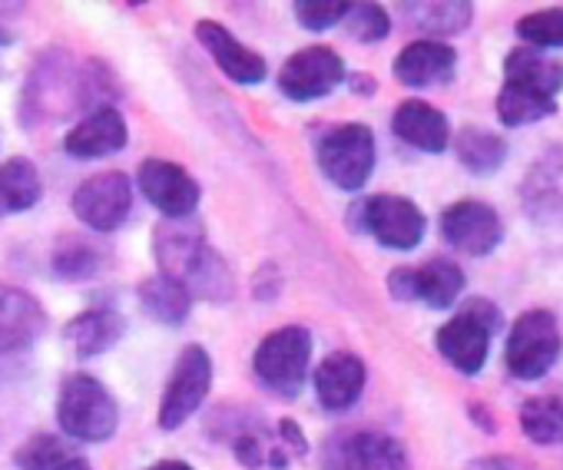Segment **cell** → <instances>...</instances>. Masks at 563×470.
<instances>
[{
    "mask_svg": "<svg viewBox=\"0 0 563 470\" xmlns=\"http://www.w3.org/2000/svg\"><path fill=\"white\" fill-rule=\"evenodd\" d=\"M153 259L159 276L179 282L192 299L229 302L235 292L225 259L206 243L202 225L189 219H166L153 232Z\"/></svg>",
    "mask_w": 563,
    "mask_h": 470,
    "instance_id": "cell-1",
    "label": "cell"
},
{
    "mask_svg": "<svg viewBox=\"0 0 563 470\" xmlns=\"http://www.w3.org/2000/svg\"><path fill=\"white\" fill-rule=\"evenodd\" d=\"M563 90V64L543 51L517 47L504 60V87L497 93V116L504 126H530L556 110Z\"/></svg>",
    "mask_w": 563,
    "mask_h": 470,
    "instance_id": "cell-2",
    "label": "cell"
},
{
    "mask_svg": "<svg viewBox=\"0 0 563 470\" xmlns=\"http://www.w3.org/2000/svg\"><path fill=\"white\" fill-rule=\"evenodd\" d=\"M57 421L64 434L87 444H100L117 430V401L97 378L70 374L57 394Z\"/></svg>",
    "mask_w": 563,
    "mask_h": 470,
    "instance_id": "cell-3",
    "label": "cell"
},
{
    "mask_svg": "<svg viewBox=\"0 0 563 470\" xmlns=\"http://www.w3.org/2000/svg\"><path fill=\"white\" fill-rule=\"evenodd\" d=\"M309 358H312L309 328L289 325V328H278L268 338H262V345L255 348L252 368H255V378L268 391H275L282 398H296L302 391Z\"/></svg>",
    "mask_w": 563,
    "mask_h": 470,
    "instance_id": "cell-4",
    "label": "cell"
},
{
    "mask_svg": "<svg viewBox=\"0 0 563 470\" xmlns=\"http://www.w3.org/2000/svg\"><path fill=\"white\" fill-rule=\"evenodd\" d=\"M560 351H563V338H560L556 318L543 309H533L514 322V328L507 335L504 358H507V371L514 378L537 381L556 365Z\"/></svg>",
    "mask_w": 563,
    "mask_h": 470,
    "instance_id": "cell-5",
    "label": "cell"
},
{
    "mask_svg": "<svg viewBox=\"0 0 563 470\" xmlns=\"http://www.w3.org/2000/svg\"><path fill=\"white\" fill-rule=\"evenodd\" d=\"M316 156L329 182H335L345 192H355L368 182L375 169V133L362 123L335 126L332 133L322 136Z\"/></svg>",
    "mask_w": 563,
    "mask_h": 470,
    "instance_id": "cell-6",
    "label": "cell"
},
{
    "mask_svg": "<svg viewBox=\"0 0 563 470\" xmlns=\"http://www.w3.org/2000/svg\"><path fill=\"white\" fill-rule=\"evenodd\" d=\"M362 228L385 246L408 253L424 239V212L405 195H372L358 205Z\"/></svg>",
    "mask_w": 563,
    "mask_h": 470,
    "instance_id": "cell-7",
    "label": "cell"
},
{
    "mask_svg": "<svg viewBox=\"0 0 563 470\" xmlns=\"http://www.w3.org/2000/svg\"><path fill=\"white\" fill-rule=\"evenodd\" d=\"M441 235L444 243L464 256H490L504 239V222L494 205L477 199H461L441 212Z\"/></svg>",
    "mask_w": 563,
    "mask_h": 470,
    "instance_id": "cell-8",
    "label": "cell"
},
{
    "mask_svg": "<svg viewBox=\"0 0 563 470\" xmlns=\"http://www.w3.org/2000/svg\"><path fill=\"white\" fill-rule=\"evenodd\" d=\"M133 209V182L126 172H97L74 189V215L97 228L113 232Z\"/></svg>",
    "mask_w": 563,
    "mask_h": 470,
    "instance_id": "cell-9",
    "label": "cell"
},
{
    "mask_svg": "<svg viewBox=\"0 0 563 470\" xmlns=\"http://www.w3.org/2000/svg\"><path fill=\"white\" fill-rule=\"evenodd\" d=\"M209 381H212V361H209L206 348L202 345L183 348V355L173 368V378L166 384L163 404H159V427L176 430L179 424H186L189 414L209 394Z\"/></svg>",
    "mask_w": 563,
    "mask_h": 470,
    "instance_id": "cell-10",
    "label": "cell"
},
{
    "mask_svg": "<svg viewBox=\"0 0 563 470\" xmlns=\"http://www.w3.org/2000/svg\"><path fill=\"white\" fill-rule=\"evenodd\" d=\"M349 80L342 57L332 47H306L278 70V90L289 100H322Z\"/></svg>",
    "mask_w": 563,
    "mask_h": 470,
    "instance_id": "cell-11",
    "label": "cell"
},
{
    "mask_svg": "<svg viewBox=\"0 0 563 470\" xmlns=\"http://www.w3.org/2000/svg\"><path fill=\"white\" fill-rule=\"evenodd\" d=\"M388 292L398 302H424L431 309H451L464 292V272L451 259H431L418 269H395Z\"/></svg>",
    "mask_w": 563,
    "mask_h": 470,
    "instance_id": "cell-12",
    "label": "cell"
},
{
    "mask_svg": "<svg viewBox=\"0 0 563 470\" xmlns=\"http://www.w3.org/2000/svg\"><path fill=\"white\" fill-rule=\"evenodd\" d=\"M325 470H408L405 447L378 430L339 434L325 447Z\"/></svg>",
    "mask_w": 563,
    "mask_h": 470,
    "instance_id": "cell-13",
    "label": "cell"
},
{
    "mask_svg": "<svg viewBox=\"0 0 563 470\" xmlns=\"http://www.w3.org/2000/svg\"><path fill=\"white\" fill-rule=\"evenodd\" d=\"M140 192L166 215V219H189L199 205V182L169 159H143L136 172Z\"/></svg>",
    "mask_w": 563,
    "mask_h": 470,
    "instance_id": "cell-14",
    "label": "cell"
},
{
    "mask_svg": "<svg viewBox=\"0 0 563 470\" xmlns=\"http://www.w3.org/2000/svg\"><path fill=\"white\" fill-rule=\"evenodd\" d=\"M457 74V51L444 41H415L395 57V77L411 87H441Z\"/></svg>",
    "mask_w": 563,
    "mask_h": 470,
    "instance_id": "cell-15",
    "label": "cell"
},
{
    "mask_svg": "<svg viewBox=\"0 0 563 470\" xmlns=\"http://www.w3.org/2000/svg\"><path fill=\"white\" fill-rule=\"evenodd\" d=\"M434 345L451 368H457L461 374H477L490 351V332L467 312H457L448 325L438 328Z\"/></svg>",
    "mask_w": 563,
    "mask_h": 470,
    "instance_id": "cell-16",
    "label": "cell"
},
{
    "mask_svg": "<svg viewBox=\"0 0 563 470\" xmlns=\"http://www.w3.org/2000/svg\"><path fill=\"white\" fill-rule=\"evenodd\" d=\"M44 325H47V315L34 295L14 286H0V355L34 345Z\"/></svg>",
    "mask_w": 563,
    "mask_h": 470,
    "instance_id": "cell-17",
    "label": "cell"
},
{
    "mask_svg": "<svg viewBox=\"0 0 563 470\" xmlns=\"http://www.w3.org/2000/svg\"><path fill=\"white\" fill-rule=\"evenodd\" d=\"M196 41L212 54V60H216V67L229 77V80H235V83H262L265 80V60L255 54V51H249V47H242L222 24H216V21H199L196 24Z\"/></svg>",
    "mask_w": 563,
    "mask_h": 470,
    "instance_id": "cell-18",
    "label": "cell"
},
{
    "mask_svg": "<svg viewBox=\"0 0 563 470\" xmlns=\"http://www.w3.org/2000/svg\"><path fill=\"white\" fill-rule=\"evenodd\" d=\"M126 120L113 107H97L67 133L64 146L77 159H100L120 153L126 146Z\"/></svg>",
    "mask_w": 563,
    "mask_h": 470,
    "instance_id": "cell-19",
    "label": "cell"
},
{
    "mask_svg": "<svg viewBox=\"0 0 563 470\" xmlns=\"http://www.w3.org/2000/svg\"><path fill=\"white\" fill-rule=\"evenodd\" d=\"M365 391V361L352 351H335L329 355L319 371H316V394L322 407L329 411H345L352 407Z\"/></svg>",
    "mask_w": 563,
    "mask_h": 470,
    "instance_id": "cell-20",
    "label": "cell"
},
{
    "mask_svg": "<svg viewBox=\"0 0 563 470\" xmlns=\"http://www.w3.org/2000/svg\"><path fill=\"white\" fill-rule=\"evenodd\" d=\"M391 130H395L398 139H405L408 146H415L421 153H444L448 143H451L448 116L438 107L424 103V100H405L395 110Z\"/></svg>",
    "mask_w": 563,
    "mask_h": 470,
    "instance_id": "cell-21",
    "label": "cell"
},
{
    "mask_svg": "<svg viewBox=\"0 0 563 470\" xmlns=\"http://www.w3.org/2000/svg\"><path fill=\"white\" fill-rule=\"evenodd\" d=\"M126 332V318L113 309H90L84 315H77L67 328L64 338L67 345L80 355V358H93L110 351Z\"/></svg>",
    "mask_w": 563,
    "mask_h": 470,
    "instance_id": "cell-22",
    "label": "cell"
},
{
    "mask_svg": "<svg viewBox=\"0 0 563 470\" xmlns=\"http://www.w3.org/2000/svg\"><path fill=\"white\" fill-rule=\"evenodd\" d=\"M44 195L41 172L31 159L14 156L0 166V212H24L34 209Z\"/></svg>",
    "mask_w": 563,
    "mask_h": 470,
    "instance_id": "cell-23",
    "label": "cell"
},
{
    "mask_svg": "<svg viewBox=\"0 0 563 470\" xmlns=\"http://www.w3.org/2000/svg\"><path fill=\"white\" fill-rule=\"evenodd\" d=\"M140 305H143V312H146L153 322L183 325L186 315H189V309H192V295H189L179 282L156 276V279H146V282L140 286Z\"/></svg>",
    "mask_w": 563,
    "mask_h": 470,
    "instance_id": "cell-24",
    "label": "cell"
},
{
    "mask_svg": "<svg viewBox=\"0 0 563 470\" xmlns=\"http://www.w3.org/2000/svg\"><path fill=\"white\" fill-rule=\"evenodd\" d=\"M405 11H408V21L434 41L461 34L464 27H471V18H474V8L457 4V0H444V4H438V0L434 4H405Z\"/></svg>",
    "mask_w": 563,
    "mask_h": 470,
    "instance_id": "cell-25",
    "label": "cell"
},
{
    "mask_svg": "<svg viewBox=\"0 0 563 470\" xmlns=\"http://www.w3.org/2000/svg\"><path fill=\"white\" fill-rule=\"evenodd\" d=\"M457 159L474 172V176H490L504 166L507 159V143L490 133V130H481V126H467L457 133Z\"/></svg>",
    "mask_w": 563,
    "mask_h": 470,
    "instance_id": "cell-26",
    "label": "cell"
},
{
    "mask_svg": "<svg viewBox=\"0 0 563 470\" xmlns=\"http://www.w3.org/2000/svg\"><path fill=\"white\" fill-rule=\"evenodd\" d=\"M520 430L533 444H563V398L537 394L520 404Z\"/></svg>",
    "mask_w": 563,
    "mask_h": 470,
    "instance_id": "cell-27",
    "label": "cell"
},
{
    "mask_svg": "<svg viewBox=\"0 0 563 470\" xmlns=\"http://www.w3.org/2000/svg\"><path fill=\"white\" fill-rule=\"evenodd\" d=\"M517 37L523 41V47L533 51H553L563 47V8H547V11H533L527 18L517 21Z\"/></svg>",
    "mask_w": 563,
    "mask_h": 470,
    "instance_id": "cell-28",
    "label": "cell"
},
{
    "mask_svg": "<svg viewBox=\"0 0 563 470\" xmlns=\"http://www.w3.org/2000/svg\"><path fill=\"white\" fill-rule=\"evenodd\" d=\"M100 269V256L93 246L80 243V239H64L57 249H54V272L64 279V282H84L90 276H97Z\"/></svg>",
    "mask_w": 563,
    "mask_h": 470,
    "instance_id": "cell-29",
    "label": "cell"
},
{
    "mask_svg": "<svg viewBox=\"0 0 563 470\" xmlns=\"http://www.w3.org/2000/svg\"><path fill=\"white\" fill-rule=\"evenodd\" d=\"M74 454L67 450V444L54 434H34L31 440H24L14 454V463L21 470H57L64 460H70Z\"/></svg>",
    "mask_w": 563,
    "mask_h": 470,
    "instance_id": "cell-30",
    "label": "cell"
},
{
    "mask_svg": "<svg viewBox=\"0 0 563 470\" xmlns=\"http://www.w3.org/2000/svg\"><path fill=\"white\" fill-rule=\"evenodd\" d=\"M342 24L349 37H355L358 44H378L391 31V21L382 4H349V14L342 18Z\"/></svg>",
    "mask_w": 563,
    "mask_h": 470,
    "instance_id": "cell-31",
    "label": "cell"
},
{
    "mask_svg": "<svg viewBox=\"0 0 563 470\" xmlns=\"http://www.w3.org/2000/svg\"><path fill=\"white\" fill-rule=\"evenodd\" d=\"M292 11H296L302 27L329 31L349 14V4H345V0H299V4H292Z\"/></svg>",
    "mask_w": 563,
    "mask_h": 470,
    "instance_id": "cell-32",
    "label": "cell"
},
{
    "mask_svg": "<svg viewBox=\"0 0 563 470\" xmlns=\"http://www.w3.org/2000/svg\"><path fill=\"white\" fill-rule=\"evenodd\" d=\"M272 450H275V447H265V440H262L255 430L235 434V457H239V463H245L249 470L262 467V463L272 457Z\"/></svg>",
    "mask_w": 563,
    "mask_h": 470,
    "instance_id": "cell-33",
    "label": "cell"
},
{
    "mask_svg": "<svg viewBox=\"0 0 563 470\" xmlns=\"http://www.w3.org/2000/svg\"><path fill=\"white\" fill-rule=\"evenodd\" d=\"M461 312H467L471 318H477L490 335L494 332H500V325H504V315H500V309L494 305V302H487V299H467L464 302V309Z\"/></svg>",
    "mask_w": 563,
    "mask_h": 470,
    "instance_id": "cell-34",
    "label": "cell"
},
{
    "mask_svg": "<svg viewBox=\"0 0 563 470\" xmlns=\"http://www.w3.org/2000/svg\"><path fill=\"white\" fill-rule=\"evenodd\" d=\"M467 470H537V467H530L527 460L497 454V457H477V460H471Z\"/></svg>",
    "mask_w": 563,
    "mask_h": 470,
    "instance_id": "cell-35",
    "label": "cell"
},
{
    "mask_svg": "<svg viewBox=\"0 0 563 470\" xmlns=\"http://www.w3.org/2000/svg\"><path fill=\"white\" fill-rule=\"evenodd\" d=\"M278 434H282V444H286L289 450H296L299 457L309 454V440H306L302 427H299L292 417H282V421H278Z\"/></svg>",
    "mask_w": 563,
    "mask_h": 470,
    "instance_id": "cell-36",
    "label": "cell"
},
{
    "mask_svg": "<svg viewBox=\"0 0 563 470\" xmlns=\"http://www.w3.org/2000/svg\"><path fill=\"white\" fill-rule=\"evenodd\" d=\"M150 470H192V467L183 463V460H159V463H153Z\"/></svg>",
    "mask_w": 563,
    "mask_h": 470,
    "instance_id": "cell-37",
    "label": "cell"
},
{
    "mask_svg": "<svg viewBox=\"0 0 563 470\" xmlns=\"http://www.w3.org/2000/svg\"><path fill=\"white\" fill-rule=\"evenodd\" d=\"M57 470H90V463H87V460H80V457H70V460H64Z\"/></svg>",
    "mask_w": 563,
    "mask_h": 470,
    "instance_id": "cell-38",
    "label": "cell"
},
{
    "mask_svg": "<svg viewBox=\"0 0 563 470\" xmlns=\"http://www.w3.org/2000/svg\"><path fill=\"white\" fill-rule=\"evenodd\" d=\"M352 83H355V90H358L362 97H368V93L375 90V83H372V80H365V77H355Z\"/></svg>",
    "mask_w": 563,
    "mask_h": 470,
    "instance_id": "cell-39",
    "label": "cell"
},
{
    "mask_svg": "<svg viewBox=\"0 0 563 470\" xmlns=\"http://www.w3.org/2000/svg\"><path fill=\"white\" fill-rule=\"evenodd\" d=\"M8 44H11V41H8V34H4V31H0V47H8Z\"/></svg>",
    "mask_w": 563,
    "mask_h": 470,
    "instance_id": "cell-40",
    "label": "cell"
}]
</instances>
